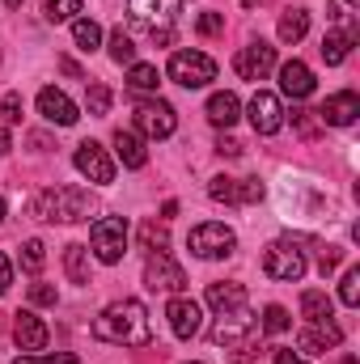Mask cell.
I'll return each instance as SVG.
<instances>
[{
  "label": "cell",
  "instance_id": "cell-8",
  "mask_svg": "<svg viewBox=\"0 0 360 364\" xmlns=\"http://www.w3.org/2000/svg\"><path fill=\"white\" fill-rule=\"evenodd\" d=\"M174 106L170 102H136V127L149 136V140H166V136H174Z\"/></svg>",
  "mask_w": 360,
  "mask_h": 364
},
{
  "label": "cell",
  "instance_id": "cell-45",
  "mask_svg": "<svg viewBox=\"0 0 360 364\" xmlns=\"http://www.w3.org/2000/svg\"><path fill=\"white\" fill-rule=\"evenodd\" d=\"M275 364H309L301 352H275Z\"/></svg>",
  "mask_w": 360,
  "mask_h": 364
},
{
  "label": "cell",
  "instance_id": "cell-29",
  "mask_svg": "<svg viewBox=\"0 0 360 364\" xmlns=\"http://www.w3.org/2000/svg\"><path fill=\"white\" fill-rule=\"evenodd\" d=\"M127 85L136 93H153L162 85V73H157L153 64H132V68H127Z\"/></svg>",
  "mask_w": 360,
  "mask_h": 364
},
{
  "label": "cell",
  "instance_id": "cell-23",
  "mask_svg": "<svg viewBox=\"0 0 360 364\" xmlns=\"http://www.w3.org/2000/svg\"><path fill=\"white\" fill-rule=\"evenodd\" d=\"M238 114H242V102H238V93H212L208 97V119L216 123V127H233L238 123Z\"/></svg>",
  "mask_w": 360,
  "mask_h": 364
},
{
  "label": "cell",
  "instance_id": "cell-25",
  "mask_svg": "<svg viewBox=\"0 0 360 364\" xmlns=\"http://www.w3.org/2000/svg\"><path fill=\"white\" fill-rule=\"evenodd\" d=\"M356 9H360V0H331V4H327V17H331L344 34H352V38H356V34H360V30H356Z\"/></svg>",
  "mask_w": 360,
  "mask_h": 364
},
{
  "label": "cell",
  "instance_id": "cell-42",
  "mask_svg": "<svg viewBox=\"0 0 360 364\" xmlns=\"http://www.w3.org/2000/svg\"><path fill=\"white\" fill-rule=\"evenodd\" d=\"M225 30V17L221 13H203L199 17V34H221Z\"/></svg>",
  "mask_w": 360,
  "mask_h": 364
},
{
  "label": "cell",
  "instance_id": "cell-13",
  "mask_svg": "<svg viewBox=\"0 0 360 364\" xmlns=\"http://www.w3.org/2000/svg\"><path fill=\"white\" fill-rule=\"evenodd\" d=\"M13 339H17L21 352H43L47 339H51V331H47V322H43L34 309H17V318H13Z\"/></svg>",
  "mask_w": 360,
  "mask_h": 364
},
{
  "label": "cell",
  "instance_id": "cell-14",
  "mask_svg": "<svg viewBox=\"0 0 360 364\" xmlns=\"http://www.w3.org/2000/svg\"><path fill=\"white\" fill-rule=\"evenodd\" d=\"M250 127L259 132V136H275L280 127H284V106H280V97L275 93H255L250 97Z\"/></svg>",
  "mask_w": 360,
  "mask_h": 364
},
{
  "label": "cell",
  "instance_id": "cell-43",
  "mask_svg": "<svg viewBox=\"0 0 360 364\" xmlns=\"http://www.w3.org/2000/svg\"><path fill=\"white\" fill-rule=\"evenodd\" d=\"M9 284H13V267H9V259L0 255V292H9Z\"/></svg>",
  "mask_w": 360,
  "mask_h": 364
},
{
  "label": "cell",
  "instance_id": "cell-17",
  "mask_svg": "<svg viewBox=\"0 0 360 364\" xmlns=\"http://www.w3.org/2000/svg\"><path fill=\"white\" fill-rule=\"evenodd\" d=\"M38 114L47 119V123H55V127H73L81 114H77V106H73V97L64 90H55V85H47V90L38 93Z\"/></svg>",
  "mask_w": 360,
  "mask_h": 364
},
{
  "label": "cell",
  "instance_id": "cell-49",
  "mask_svg": "<svg viewBox=\"0 0 360 364\" xmlns=\"http://www.w3.org/2000/svg\"><path fill=\"white\" fill-rule=\"evenodd\" d=\"M242 4H259V0H242Z\"/></svg>",
  "mask_w": 360,
  "mask_h": 364
},
{
  "label": "cell",
  "instance_id": "cell-32",
  "mask_svg": "<svg viewBox=\"0 0 360 364\" xmlns=\"http://www.w3.org/2000/svg\"><path fill=\"white\" fill-rule=\"evenodd\" d=\"M43 13H47V21H77L81 0H43Z\"/></svg>",
  "mask_w": 360,
  "mask_h": 364
},
{
  "label": "cell",
  "instance_id": "cell-20",
  "mask_svg": "<svg viewBox=\"0 0 360 364\" xmlns=\"http://www.w3.org/2000/svg\"><path fill=\"white\" fill-rule=\"evenodd\" d=\"M280 93H284V97H292V102L309 97V93H314V73H309L301 60L280 64Z\"/></svg>",
  "mask_w": 360,
  "mask_h": 364
},
{
  "label": "cell",
  "instance_id": "cell-26",
  "mask_svg": "<svg viewBox=\"0 0 360 364\" xmlns=\"http://www.w3.org/2000/svg\"><path fill=\"white\" fill-rule=\"evenodd\" d=\"M305 30H309V13L305 9H288L280 17V43H301Z\"/></svg>",
  "mask_w": 360,
  "mask_h": 364
},
{
  "label": "cell",
  "instance_id": "cell-36",
  "mask_svg": "<svg viewBox=\"0 0 360 364\" xmlns=\"http://www.w3.org/2000/svg\"><path fill=\"white\" fill-rule=\"evenodd\" d=\"M263 331H271V335H284L288 331V309L284 305H268L263 309Z\"/></svg>",
  "mask_w": 360,
  "mask_h": 364
},
{
  "label": "cell",
  "instance_id": "cell-37",
  "mask_svg": "<svg viewBox=\"0 0 360 364\" xmlns=\"http://www.w3.org/2000/svg\"><path fill=\"white\" fill-rule=\"evenodd\" d=\"M0 119L13 127V123H21V93H4L0 97Z\"/></svg>",
  "mask_w": 360,
  "mask_h": 364
},
{
  "label": "cell",
  "instance_id": "cell-39",
  "mask_svg": "<svg viewBox=\"0 0 360 364\" xmlns=\"http://www.w3.org/2000/svg\"><path fill=\"white\" fill-rule=\"evenodd\" d=\"M13 364H77L73 352H55V356H17Z\"/></svg>",
  "mask_w": 360,
  "mask_h": 364
},
{
  "label": "cell",
  "instance_id": "cell-16",
  "mask_svg": "<svg viewBox=\"0 0 360 364\" xmlns=\"http://www.w3.org/2000/svg\"><path fill=\"white\" fill-rule=\"evenodd\" d=\"M166 318H170V331H174L179 339H195V335L203 331V309H199L195 301H186V296H174V301L166 305Z\"/></svg>",
  "mask_w": 360,
  "mask_h": 364
},
{
  "label": "cell",
  "instance_id": "cell-12",
  "mask_svg": "<svg viewBox=\"0 0 360 364\" xmlns=\"http://www.w3.org/2000/svg\"><path fill=\"white\" fill-rule=\"evenodd\" d=\"M233 68H238L242 81H263L271 68H275V47H268V43H250V47H242V51L233 55Z\"/></svg>",
  "mask_w": 360,
  "mask_h": 364
},
{
  "label": "cell",
  "instance_id": "cell-30",
  "mask_svg": "<svg viewBox=\"0 0 360 364\" xmlns=\"http://www.w3.org/2000/svg\"><path fill=\"white\" fill-rule=\"evenodd\" d=\"M73 38H77L81 51H93V47H102V26L93 17H77L73 21Z\"/></svg>",
  "mask_w": 360,
  "mask_h": 364
},
{
  "label": "cell",
  "instance_id": "cell-24",
  "mask_svg": "<svg viewBox=\"0 0 360 364\" xmlns=\"http://www.w3.org/2000/svg\"><path fill=\"white\" fill-rule=\"evenodd\" d=\"M64 272L73 284H90V246H81V242L64 246Z\"/></svg>",
  "mask_w": 360,
  "mask_h": 364
},
{
  "label": "cell",
  "instance_id": "cell-33",
  "mask_svg": "<svg viewBox=\"0 0 360 364\" xmlns=\"http://www.w3.org/2000/svg\"><path fill=\"white\" fill-rule=\"evenodd\" d=\"M43 263H47V246H43L38 237H30V242L21 246V267H26L30 275H38L43 272Z\"/></svg>",
  "mask_w": 360,
  "mask_h": 364
},
{
  "label": "cell",
  "instance_id": "cell-2",
  "mask_svg": "<svg viewBox=\"0 0 360 364\" xmlns=\"http://www.w3.org/2000/svg\"><path fill=\"white\" fill-rule=\"evenodd\" d=\"M30 212H34L38 220H47V225H73V220H90L93 212H97V199H93L85 186L64 182V186L38 191L34 203H30Z\"/></svg>",
  "mask_w": 360,
  "mask_h": 364
},
{
  "label": "cell",
  "instance_id": "cell-48",
  "mask_svg": "<svg viewBox=\"0 0 360 364\" xmlns=\"http://www.w3.org/2000/svg\"><path fill=\"white\" fill-rule=\"evenodd\" d=\"M4 212H9V208H4V199H0V220H4Z\"/></svg>",
  "mask_w": 360,
  "mask_h": 364
},
{
  "label": "cell",
  "instance_id": "cell-38",
  "mask_svg": "<svg viewBox=\"0 0 360 364\" xmlns=\"http://www.w3.org/2000/svg\"><path fill=\"white\" fill-rule=\"evenodd\" d=\"M140 242H144L149 250H166V242H170V237H166V225H153V220H149V225L140 229Z\"/></svg>",
  "mask_w": 360,
  "mask_h": 364
},
{
  "label": "cell",
  "instance_id": "cell-27",
  "mask_svg": "<svg viewBox=\"0 0 360 364\" xmlns=\"http://www.w3.org/2000/svg\"><path fill=\"white\" fill-rule=\"evenodd\" d=\"M301 318H305V322H327V318H331V296L318 292V288L301 292Z\"/></svg>",
  "mask_w": 360,
  "mask_h": 364
},
{
  "label": "cell",
  "instance_id": "cell-19",
  "mask_svg": "<svg viewBox=\"0 0 360 364\" xmlns=\"http://www.w3.org/2000/svg\"><path fill=\"white\" fill-rule=\"evenodd\" d=\"M132 21L149 26V30H170L174 21V0H127Z\"/></svg>",
  "mask_w": 360,
  "mask_h": 364
},
{
  "label": "cell",
  "instance_id": "cell-46",
  "mask_svg": "<svg viewBox=\"0 0 360 364\" xmlns=\"http://www.w3.org/2000/svg\"><path fill=\"white\" fill-rule=\"evenodd\" d=\"M9 149H13V140H9V127H0V157H4Z\"/></svg>",
  "mask_w": 360,
  "mask_h": 364
},
{
  "label": "cell",
  "instance_id": "cell-50",
  "mask_svg": "<svg viewBox=\"0 0 360 364\" xmlns=\"http://www.w3.org/2000/svg\"><path fill=\"white\" fill-rule=\"evenodd\" d=\"M344 364H356V360H352V356H348V360H344Z\"/></svg>",
  "mask_w": 360,
  "mask_h": 364
},
{
  "label": "cell",
  "instance_id": "cell-40",
  "mask_svg": "<svg viewBox=\"0 0 360 364\" xmlns=\"http://www.w3.org/2000/svg\"><path fill=\"white\" fill-rule=\"evenodd\" d=\"M292 119H297V127H301V136H314V132H318V123H322V119H318V110H297Z\"/></svg>",
  "mask_w": 360,
  "mask_h": 364
},
{
  "label": "cell",
  "instance_id": "cell-3",
  "mask_svg": "<svg viewBox=\"0 0 360 364\" xmlns=\"http://www.w3.org/2000/svg\"><path fill=\"white\" fill-rule=\"evenodd\" d=\"M90 246L97 263H119L127 255V220L123 216H97L90 225Z\"/></svg>",
  "mask_w": 360,
  "mask_h": 364
},
{
  "label": "cell",
  "instance_id": "cell-9",
  "mask_svg": "<svg viewBox=\"0 0 360 364\" xmlns=\"http://www.w3.org/2000/svg\"><path fill=\"white\" fill-rule=\"evenodd\" d=\"M144 284H149L153 292H157V288H162V292H182V288H186V272H182L166 250H153L149 263H144Z\"/></svg>",
  "mask_w": 360,
  "mask_h": 364
},
{
  "label": "cell",
  "instance_id": "cell-41",
  "mask_svg": "<svg viewBox=\"0 0 360 364\" xmlns=\"http://www.w3.org/2000/svg\"><path fill=\"white\" fill-rule=\"evenodd\" d=\"M60 296H55V288L51 284H34L30 288V305H55Z\"/></svg>",
  "mask_w": 360,
  "mask_h": 364
},
{
  "label": "cell",
  "instance_id": "cell-22",
  "mask_svg": "<svg viewBox=\"0 0 360 364\" xmlns=\"http://www.w3.org/2000/svg\"><path fill=\"white\" fill-rule=\"evenodd\" d=\"M115 157L127 166V170H140L144 161H149V153H144V140L136 136V132H115Z\"/></svg>",
  "mask_w": 360,
  "mask_h": 364
},
{
  "label": "cell",
  "instance_id": "cell-10",
  "mask_svg": "<svg viewBox=\"0 0 360 364\" xmlns=\"http://www.w3.org/2000/svg\"><path fill=\"white\" fill-rule=\"evenodd\" d=\"M77 170L85 174L90 182H97V186H106V182H115V161H110V153L97 144V140H85V144H77Z\"/></svg>",
  "mask_w": 360,
  "mask_h": 364
},
{
  "label": "cell",
  "instance_id": "cell-15",
  "mask_svg": "<svg viewBox=\"0 0 360 364\" xmlns=\"http://www.w3.org/2000/svg\"><path fill=\"white\" fill-rule=\"evenodd\" d=\"M339 339H344V331H339V322H305V331H301V339H297V348H301V356H318V352H331V348H339Z\"/></svg>",
  "mask_w": 360,
  "mask_h": 364
},
{
  "label": "cell",
  "instance_id": "cell-35",
  "mask_svg": "<svg viewBox=\"0 0 360 364\" xmlns=\"http://www.w3.org/2000/svg\"><path fill=\"white\" fill-rule=\"evenodd\" d=\"M339 301L352 309V305H360V272L356 267H348L344 272V279H339Z\"/></svg>",
  "mask_w": 360,
  "mask_h": 364
},
{
  "label": "cell",
  "instance_id": "cell-6",
  "mask_svg": "<svg viewBox=\"0 0 360 364\" xmlns=\"http://www.w3.org/2000/svg\"><path fill=\"white\" fill-rule=\"evenodd\" d=\"M263 272H268V279L297 284L305 275V250H297L292 242H271L268 255H263Z\"/></svg>",
  "mask_w": 360,
  "mask_h": 364
},
{
  "label": "cell",
  "instance_id": "cell-34",
  "mask_svg": "<svg viewBox=\"0 0 360 364\" xmlns=\"http://www.w3.org/2000/svg\"><path fill=\"white\" fill-rule=\"evenodd\" d=\"M85 110H90L93 119H102V114H106V110H110V90H106V85H97V81H93L90 90H85Z\"/></svg>",
  "mask_w": 360,
  "mask_h": 364
},
{
  "label": "cell",
  "instance_id": "cell-18",
  "mask_svg": "<svg viewBox=\"0 0 360 364\" xmlns=\"http://www.w3.org/2000/svg\"><path fill=\"white\" fill-rule=\"evenodd\" d=\"M356 114H360V97L352 90L331 93V97L322 102V110H318V119H322V123H331V127H352V123H356Z\"/></svg>",
  "mask_w": 360,
  "mask_h": 364
},
{
  "label": "cell",
  "instance_id": "cell-1",
  "mask_svg": "<svg viewBox=\"0 0 360 364\" xmlns=\"http://www.w3.org/2000/svg\"><path fill=\"white\" fill-rule=\"evenodd\" d=\"M93 335L102 343H119V348H144L153 339L149 326V309L140 301H115L93 318Z\"/></svg>",
  "mask_w": 360,
  "mask_h": 364
},
{
  "label": "cell",
  "instance_id": "cell-5",
  "mask_svg": "<svg viewBox=\"0 0 360 364\" xmlns=\"http://www.w3.org/2000/svg\"><path fill=\"white\" fill-rule=\"evenodd\" d=\"M186 246H191L199 259H229V255H233V246H238V237H233V229H229V225H221V220H203V225H195V229H191Z\"/></svg>",
  "mask_w": 360,
  "mask_h": 364
},
{
  "label": "cell",
  "instance_id": "cell-47",
  "mask_svg": "<svg viewBox=\"0 0 360 364\" xmlns=\"http://www.w3.org/2000/svg\"><path fill=\"white\" fill-rule=\"evenodd\" d=\"M17 4H21V0H4V9H17Z\"/></svg>",
  "mask_w": 360,
  "mask_h": 364
},
{
  "label": "cell",
  "instance_id": "cell-7",
  "mask_svg": "<svg viewBox=\"0 0 360 364\" xmlns=\"http://www.w3.org/2000/svg\"><path fill=\"white\" fill-rule=\"evenodd\" d=\"M255 331H259V318H255L246 305H238V309L221 314V322L212 326V343H216V348H242Z\"/></svg>",
  "mask_w": 360,
  "mask_h": 364
},
{
  "label": "cell",
  "instance_id": "cell-51",
  "mask_svg": "<svg viewBox=\"0 0 360 364\" xmlns=\"http://www.w3.org/2000/svg\"><path fill=\"white\" fill-rule=\"evenodd\" d=\"M191 364H199V360H191Z\"/></svg>",
  "mask_w": 360,
  "mask_h": 364
},
{
  "label": "cell",
  "instance_id": "cell-4",
  "mask_svg": "<svg viewBox=\"0 0 360 364\" xmlns=\"http://www.w3.org/2000/svg\"><path fill=\"white\" fill-rule=\"evenodd\" d=\"M170 81H179L182 90H203L208 81H216V60L203 51H174L170 55Z\"/></svg>",
  "mask_w": 360,
  "mask_h": 364
},
{
  "label": "cell",
  "instance_id": "cell-28",
  "mask_svg": "<svg viewBox=\"0 0 360 364\" xmlns=\"http://www.w3.org/2000/svg\"><path fill=\"white\" fill-rule=\"evenodd\" d=\"M352 43H356L352 34L331 30V34L322 38V60H327V64H344V60H348V51H352Z\"/></svg>",
  "mask_w": 360,
  "mask_h": 364
},
{
  "label": "cell",
  "instance_id": "cell-21",
  "mask_svg": "<svg viewBox=\"0 0 360 364\" xmlns=\"http://www.w3.org/2000/svg\"><path fill=\"white\" fill-rule=\"evenodd\" d=\"M208 305H212L216 314H229V309L246 305V288H242L238 279H221V284H208Z\"/></svg>",
  "mask_w": 360,
  "mask_h": 364
},
{
  "label": "cell",
  "instance_id": "cell-44",
  "mask_svg": "<svg viewBox=\"0 0 360 364\" xmlns=\"http://www.w3.org/2000/svg\"><path fill=\"white\" fill-rule=\"evenodd\" d=\"M216 153H221V157H238V153H242V144H238V140H221V144H216Z\"/></svg>",
  "mask_w": 360,
  "mask_h": 364
},
{
  "label": "cell",
  "instance_id": "cell-31",
  "mask_svg": "<svg viewBox=\"0 0 360 364\" xmlns=\"http://www.w3.org/2000/svg\"><path fill=\"white\" fill-rule=\"evenodd\" d=\"M110 60H115V64H127V68L136 64V43H132V38L123 34V26H119V30L110 34Z\"/></svg>",
  "mask_w": 360,
  "mask_h": 364
},
{
  "label": "cell",
  "instance_id": "cell-11",
  "mask_svg": "<svg viewBox=\"0 0 360 364\" xmlns=\"http://www.w3.org/2000/svg\"><path fill=\"white\" fill-rule=\"evenodd\" d=\"M208 195L216 199V203H259L263 199V182H255V178H212L208 182Z\"/></svg>",
  "mask_w": 360,
  "mask_h": 364
}]
</instances>
